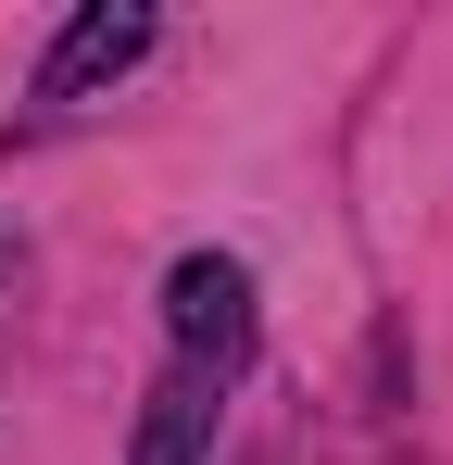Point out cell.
<instances>
[{
    "mask_svg": "<svg viewBox=\"0 0 453 465\" xmlns=\"http://www.w3.org/2000/svg\"><path fill=\"white\" fill-rule=\"evenodd\" d=\"M164 327H176V365H239L252 352V277L226 264V252H189L176 277H164Z\"/></svg>",
    "mask_w": 453,
    "mask_h": 465,
    "instance_id": "1",
    "label": "cell"
},
{
    "mask_svg": "<svg viewBox=\"0 0 453 465\" xmlns=\"http://www.w3.org/2000/svg\"><path fill=\"white\" fill-rule=\"evenodd\" d=\"M215 365H176V378L151 390V415H139V453L126 465H202V440H215Z\"/></svg>",
    "mask_w": 453,
    "mask_h": 465,
    "instance_id": "3",
    "label": "cell"
},
{
    "mask_svg": "<svg viewBox=\"0 0 453 465\" xmlns=\"http://www.w3.org/2000/svg\"><path fill=\"white\" fill-rule=\"evenodd\" d=\"M139 51H151V13H139V0H88L64 38H51V64H38V101H88V88L126 76Z\"/></svg>",
    "mask_w": 453,
    "mask_h": 465,
    "instance_id": "2",
    "label": "cell"
}]
</instances>
